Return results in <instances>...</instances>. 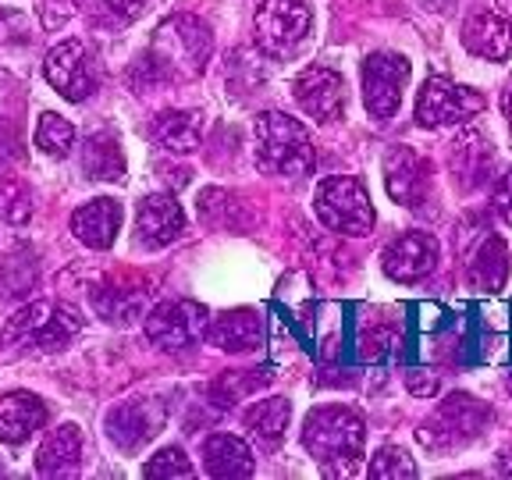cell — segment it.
Wrapping results in <instances>:
<instances>
[{"instance_id": "11", "label": "cell", "mask_w": 512, "mask_h": 480, "mask_svg": "<svg viewBox=\"0 0 512 480\" xmlns=\"http://www.w3.org/2000/svg\"><path fill=\"white\" fill-rule=\"evenodd\" d=\"M43 72H47V82L72 104H82L96 93L100 86V72H96L93 50L82 40H64L57 43L54 50L43 61Z\"/></svg>"}, {"instance_id": "29", "label": "cell", "mask_w": 512, "mask_h": 480, "mask_svg": "<svg viewBox=\"0 0 512 480\" xmlns=\"http://www.w3.org/2000/svg\"><path fill=\"white\" fill-rule=\"evenodd\" d=\"M370 477L374 480H416V463L409 459L406 448L384 445L374 459H370Z\"/></svg>"}, {"instance_id": "13", "label": "cell", "mask_w": 512, "mask_h": 480, "mask_svg": "<svg viewBox=\"0 0 512 480\" xmlns=\"http://www.w3.org/2000/svg\"><path fill=\"white\" fill-rule=\"evenodd\" d=\"M381 267L384 274L392 281H424L427 274L438 267V239L431 232H406L399 239L388 242L381 256Z\"/></svg>"}, {"instance_id": "26", "label": "cell", "mask_w": 512, "mask_h": 480, "mask_svg": "<svg viewBox=\"0 0 512 480\" xmlns=\"http://www.w3.org/2000/svg\"><path fill=\"white\" fill-rule=\"evenodd\" d=\"M288 416H292V402L288 399H264L246 413V427L256 434V438H264L274 445V441L285 434Z\"/></svg>"}, {"instance_id": "6", "label": "cell", "mask_w": 512, "mask_h": 480, "mask_svg": "<svg viewBox=\"0 0 512 480\" xmlns=\"http://www.w3.org/2000/svg\"><path fill=\"white\" fill-rule=\"evenodd\" d=\"M488 424V409L480 406L473 395L456 392L448 395L434 416L420 427V445L434 448V452H445V448H463L466 441H473Z\"/></svg>"}, {"instance_id": "20", "label": "cell", "mask_w": 512, "mask_h": 480, "mask_svg": "<svg viewBox=\"0 0 512 480\" xmlns=\"http://www.w3.org/2000/svg\"><path fill=\"white\" fill-rule=\"evenodd\" d=\"M79 466H82V431L75 424H61L40 445L36 470H40V477H75Z\"/></svg>"}, {"instance_id": "3", "label": "cell", "mask_w": 512, "mask_h": 480, "mask_svg": "<svg viewBox=\"0 0 512 480\" xmlns=\"http://www.w3.org/2000/svg\"><path fill=\"white\" fill-rule=\"evenodd\" d=\"M256 160L267 175L303 178L317 164L310 128L299 118H288L281 111H264L256 118Z\"/></svg>"}, {"instance_id": "31", "label": "cell", "mask_w": 512, "mask_h": 480, "mask_svg": "<svg viewBox=\"0 0 512 480\" xmlns=\"http://www.w3.org/2000/svg\"><path fill=\"white\" fill-rule=\"evenodd\" d=\"M406 388L413 395H420V399H427V395L438 392V377L431 370H413V374H406Z\"/></svg>"}, {"instance_id": "19", "label": "cell", "mask_w": 512, "mask_h": 480, "mask_svg": "<svg viewBox=\"0 0 512 480\" xmlns=\"http://www.w3.org/2000/svg\"><path fill=\"white\" fill-rule=\"evenodd\" d=\"M264 317L256 310H232L210 324L207 338L224 352H253L264 345Z\"/></svg>"}, {"instance_id": "9", "label": "cell", "mask_w": 512, "mask_h": 480, "mask_svg": "<svg viewBox=\"0 0 512 480\" xmlns=\"http://www.w3.org/2000/svg\"><path fill=\"white\" fill-rule=\"evenodd\" d=\"M210 331V310L192 299H175V303H160L146 317V338L164 352H182L207 338Z\"/></svg>"}, {"instance_id": "35", "label": "cell", "mask_w": 512, "mask_h": 480, "mask_svg": "<svg viewBox=\"0 0 512 480\" xmlns=\"http://www.w3.org/2000/svg\"><path fill=\"white\" fill-rule=\"evenodd\" d=\"M502 111H505V121H509V128H512V79L505 82V89H502Z\"/></svg>"}, {"instance_id": "14", "label": "cell", "mask_w": 512, "mask_h": 480, "mask_svg": "<svg viewBox=\"0 0 512 480\" xmlns=\"http://www.w3.org/2000/svg\"><path fill=\"white\" fill-rule=\"evenodd\" d=\"M185 232V214L171 192H153L139 203L136 214V242L146 249H164Z\"/></svg>"}, {"instance_id": "5", "label": "cell", "mask_w": 512, "mask_h": 480, "mask_svg": "<svg viewBox=\"0 0 512 480\" xmlns=\"http://www.w3.org/2000/svg\"><path fill=\"white\" fill-rule=\"evenodd\" d=\"M82 331L79 310L64 303H29L8 320L4 328V342L8 345H25V349H40V352H57L72 342Z\"/></svg>"}, {"instance_id": "25", "label": "cell", "mask_w": 512, "mask_h": 480, "mask_svg": "<svg viewBox=\"0 0 512 480\" xmlns=\"http://www.w3.org/2000/svg\"><path fill=\"white\" fill-rule=\"evenodd\" d=\"M470 278L480 292H498L505 288V278H509V253H505L502 239H488L480 246L477 260L470 267Z\"/></svg>"}, {"instance_id": "18", "label": "cell", "mask_w": 512, "mask_h": 480, "mask_svg": "<svg viewBox=\"0 0 512 480\" xmlns=\"http://www.w3.org/2000/svg\"><path fill=\"white\" fill-rule=\"evenodd\" d=\"M47 424V406L29 392H11L0 399V441L25 445L32 434Z\"/></svg>"}, {"instance_id": "16", "label": "cell", "mask_w": 512, "mask_h": 480, "mask_svg": "<svg viewBox=\"0 0 512 480\" xmlns=\"http://www.w3.org/2000/svg\"><path fill=\"white\" fill-rule=\"evenodd\" d=\"M121 203L111 196H96V200L82 203L72 214V232L82 246L89 249H111L121 232Z\"/></svg>"}, {"instance_id": "10", "label": "cell", "mask_w": 512, "mask_h": 480, "mask_svg": "<svg viewBox=\"0 0 512 480\" xmlns=\"http://www.w3.org/2000/svg\"><path fill=\"white\" fill-rule=\"evenodd\" d=\"M409 82V61L395 50H374L363 61V104L370 118L388 121L402 104V89Z\"/></svg>"}, {"instance_id": "12", "label": "cell", "mask_w": 512, "mask_h": 480, "mask_svg": "<svg viewBox=\"0 0 512 480\" xmlns=\"http://www.w3.org/2000/svg\"><path fill=\"white\" fill-rule=\"evenodd\" d=\"M292 96H296V104L310 114L317 125H331L345 114V82L338 72L331 68H306L296 82H292Z\"/></svg>"}, {"instance_id": "15", "label": "cell", "mask_w": 512, "mask_h": 480, "mask_svg": "<svg viewBox=\"0 0 512 480\" xmlns=\"http://www.w3.org/2000/svg\"><path fill=\"white\" fill-rule=\"evenodd\" d=\"M384 185L402 207H416L427 192V164L409 146H392L384 153Z\"/></svg>"}, {"instance_id": "23", "label": "cell", "mask_w": 512, "mask_h": 480, "mask_svg": "<svg viewBox=\"0 0 512 480\" xmlns=\"http://www.w3.org/2000/svg\"><path fill=\"white\" fill-rule=\"evenodd\" d=\"M157 424H160V416L157 413L150 416L146 402H128L118 413L107 416V434H111V441H118L121 448H136L157 434Z\"/></svg>"}, {"instance_id": "34", "label": "cell", "mask_w": 512, "mask_h": 480, "mask_svg": "<svg viewBox=\"0 0 512 480\" xmlns=\"http://www.w3.org/2000/svg\"><path fill=\"white\" fill-rule=\"evenodd\" d=\"M107 8L111 11H118V15H125V18H132V15H139V11L150 4V0H104Z\"/></svg>"}, {"instance_id": "30", "label": "cell", "mask_w": 512, "mask_h": 480, "mask_svg": "<svg viewBox=\"0 0 512 480\" xmlns=\"http://www.w3.org/2000/svg\"><path fill=\"white\" fill-rule=\"evenodd\" d=\"M143 477H150V480H182V477H192V463L185 459V452L178 445L160 448L157 456L146 459Z\"/></svg>"}, {"instance_id": "28", "label": "cell", "mask_w": 512, "mask_h": 480, "mask_svg": "<svg viewBox=\"0 0 512 480\" xmlns=\"http://www.w3.org/2000/svg\"><path fill=\"white\" fill-rule=\"evenodd\" d=\"M260 384H267V370H232V374L214 384V402L221 409H232L242 395L256 392Z\"/></svg>"}, {"instance_id": "7", "label": "cell", "mask_w": 512, "mask_h": 480, "mask_svg": "<svg viewBox=\"0 0 512 480\" xmlns=\"http://www.w3.org/2000/svg\"><path fill=\"white\" fill-rule=\"evenodd\" d=\"M484 96L470 86L434 75L420 86L416 93V125L424 128H445V125H463V121L477 118L484 111Z\"/></svg>"}, {"instance_id": "1", "label": "cell", "mask_w": 512, "mask_h": 480, "mask_svg": "<svg viewBox=\"0 0 512 480\" xmlns=\"http://www.w3.org/2000/svg\"><path fill=\"white\" fill-rule=\"evenodd\" d=\"M367 427L349 406H317L303 424V445L328 477H349L363 459Z\"/></svg>"}, {"instance_id": "2", "label": "cell", "mask_w": 512, "mask_h": 480, "mask_svg": "<svg viewBox=\"0 0 512 480\" xmlns=\"http://www.w3.org/2000/svg\"><path fill=\"white\" fill-rule=\"evenodd\" d=\"M210 29L192 15H175L153 32L150 54H146V68L153 79H171V82H189L203 75L210 61Z\"/></svg>"}, {"instance_id": "4", "label": "cell", "mask_w": 512, "mask_h": 480, "mask_svg": "<svg viewBox=\"0 0 512 480\" xmlns=\"http://www.w3.org/2000/svg\"><path fill=\"white\" fill-rule=\"evenodd\" d=\"M313 214L324 228L338 235H370L374 228V203H370V192L363 189L360 178L335 175L324 178L317 185V196H313Z\"/></svg>"}, {"instance_id": "36", "label": "cell", "mask_w": 512, "mask_h": 480, "mask_svg": "<svg viewBox=\"0 0 512 480\" xmlns=\"http://www.w3.org/2000/svg\"><path fill=\"white\" fill-rule=\"evenodd\" d=\"M498 473H502V477H512V452H502V456H498Z\"/></svg>"}, {"instance_id": "33", "label": "cell", "mask_w": 512, "mask_h": 480, "mask_svg": "<svg viewBox=\"0 0 512 480\" xmlns=\"http://www.w3.org/2000/svg\"><path fill=\"white\" fill-rule=\"evenodd\" d=\"M15 157V136H11V125L4 118H0V168L8 164V160Z\"/></svg>"}, {"instance_id": "24", "label": "cell", "mask_w": 512, "mask_h": 480, "mask_svg": "<svg viewBox=\"0 0 512 480\" xmlns=\"http://www.w3.org/2000/svg\"><path fill=\"white\" fill-rule=\"evenodd\" d=\"M82 171L96 182H121L125 178V153L111 132H96L82 150Z\"/></svg>"}, {"instance_id": "32", "label": "cell", "mask_w": 512, "mask_h": 480, "mask_svg": "<svg viewBox=\"0 0 512 480\" xmlns=\"http://www.w3.org/2000/svg\"><path fill=\"white\" fill-rule=\"evenodd\" d=\"M495 210L505 217V221L512 224V171H505L502 182H498V189H495Z\"/></svg>"}, {"instance_id": "17", "label": "cell", "mask_w": 512, "mask_h": 480, "mask_svg": "<svg viewBox=\"0 0 512 480\" xmlns=\"http://www.w3.org/2000/svg\"><path fill=\"white\" fill-rule=\"evenodd\" d=\"M463 47L484 61H505L512 54V22L495 11H477L463 25Z\"/></svg>"}, {"instance_id": "27", "label": "cell", "mask_w": 512, "mask_h": 480, "mask_svg": "<svg viewBox=\"0 0 512 480\" xmlns=\"http://www.w3.org/2000/svg\"><path fill=\"white\" fill-rule=\"evenodd\" d=\"M36 146H40L47 157H68L75 146V128L68 118L47 111L40 114V125H36Z\"/></svg>"}, {"instance_id": "8", "label": "cell", "mask_w": 512, "mask_h": 480, "mask_svg": "<svg viewBox=\"0 0 512 480\" xmlns=\"http://www.w3.org/2000/svg\"><path fill=\"white\" fill-rule=\"evenodd\" d=\"M313 15L299 0H264L253 15V32L260 50L271 57H285L310 36Z\"/></svg>"}, {"instance_id": "21", "label": "cell", "mask_w": 512, "mask_h": 480, "mask_svg": "<svg viewBox=\"0 0 512 480\" xmlns=\"http://www.w3.org/2000/svg\"><path fill=\"white\" fill-rule=\"evenodd\" d=\"M203 466L217 480L253 477V452L235 434H210L207 445H203Z\"/></svg>"}, {"instance_id": "22", "label": "cell", "mask_w": 512, "mask_h": 480, "mask_svg": "<svg viewBox=\"0 0 512 480\" xmlns=\"http://www.w3.org/2000/svg\"><path fill=\"white\" fill-rule=\"evenodd\" d=\"M150 136L160 150L192 153L203 143V118L196 111H164V114L153 118Z\"/></svg>"}]
</instances>
